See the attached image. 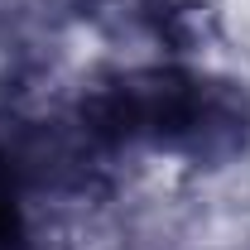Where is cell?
Here are the masks:
<instances>
[{
	"instance_id": "6da1fadb",
	"label": "cell",
	"mask_w": 250,
	"mask_h": 250,
	"mask_svg": "<svg viewBox=\"0 0 250 250\" xmlns=\"http://www.w3.org/2000/svg\"><path fill=\"white\" fill-rule=\"evenodd\" d=\"M87 111L106 135L183 159L192 168H221L241 159L250 145L246 82L207 67H178V62L135 67L106 82Z\"/></svg>"
},
{
	"instance_id": "7a4b0ae2",
	"label": "cell",
	"mask_w": 250,
	"mask_h": 250,
	"mask_svg": "<svg viewBox=\"0 0 250 250\" xmlns=\"http://www.w3.org/2000/svg\"><path fill=\"white\" fill-rule=\"evenodd\" d=\"M121 20L168 53H192L207 34V0H125Z\"/></svg>"
},
{
	"instance_id": "3957f363",
	"label": "cell",
	"mask_w": 250,
	"mask_h": 250,
	"mask_svg": "<svg viewBox=\"0 0 250 250\" xmlns=\"http://www.w3.org/2000/svg\"><path fill=\"white\" fill-rule=\"evenodd\" d=\"M0 221H5V188H0Z\"/></svg>"
}]
</instances>
